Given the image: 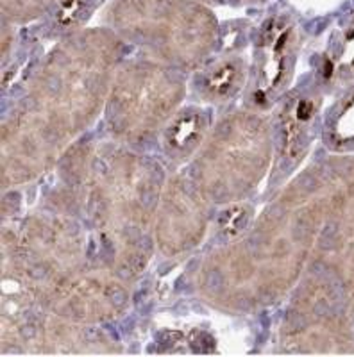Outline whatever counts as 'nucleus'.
<instances>
[{
    "label": "nucleus",
    "mask_w": 354,
    "mask_h": 357,
    "mask_svg": "<svg viewBox=\"0 0 354 357\" xmlns=\"http://www.w3.org/2000/svg\"><path fill=\"white\" fill-rule=\"evenodd\" d=\"M115 22L136 45L175 61H199L213 45L215 22L191 0H124Z\"/></svg>",
    "instance_id": "obj_1"
},
{
    "label": "nucleus",
    "mask_w": 354,
    "mask_h": 357,
    "mask_svg": "<svg viewBox=\"0 0 354 357\" xmlns=\"http://www.w3.org/2000/svg\"><path fill=\"white\" fill-rule=\"evenodd\" d=\"M179 93L181 88L172 84L167 73L133 66L118 79L111 98L113 113H110V123L113 122L115 129L124 134L151 130L168 116Z\"/></svg>",
    "instance_id": "obj_2"
},
{
    "label": "nucleus",
    "mask_w": 354,
    "mask_h": 357,
    "mask_svg": "<svg viewBox=\"0 0 354 357\" xmlns=\"http://www.w3.org/2000/svg\"><path fill=\"white\" fill-rule=\"evenodd\" d=\"M292 52V29L285 20H272L265 25L260 41V66L253 98L258 104H269L279 91L288 70Z\"/></svg>",
    "instance_id": "obj_3"
},
{
    "label": "nucleus",
    "mask_w": 354,
    "mask_h": 357,
    "mask_svg": "<svg viewBox=\"0 0 354 357\" xmlns=\"http://www.w3.org/2000/svg\"><path fill=\"white\" fill-rule=\"evenodd\" d=\"M165 223L159 232H167V241L177 240V231H183L184 247H190V236L196 238V229L202 231V207L197 193L188 184H172L168 197L165 200Z\"/></svg>",
    "instance_id": "obj_4"
},
{
    "label": "nucleus",
    "mask_w": 354,
    "mask_h": 357,
    "mask_svg": "<svg viewBox=\"0 0 354 357\" xmlns=\"http://www.w3.org/2000/svg\"><path fill=\"white\" fill-rule=\"evenodd\" d=\"M204 118L197 111H186L174 118L167 129V151L175 158H184L202 138Z\"/></svg>",
    "instance_id": "obj_5"
},
{
    "label": "nucleus",
    "mask_w": 354,
    "mask_h": 357,
    "mask_svg": "<svg viewBox=\"0 0 354 357\" xmlns=\"http://www.w3.org/2000/svg\"><path fill=\"white\" fill-rule=\"evenodd\" d=\"M240 79V70L236 63H220L209 72L204 82V89L212 98H224L235 91L236 82Z\"/></svg>",
    "instance_id": "obj_6"
},
{
    "label": "nucleus",
    "mask_w": 354,
    "mask_h": 357,
    "mask_svg": "<svg viewBox=\"0 0 354 357\" xmlns=\"http://www.w3.org/2000/svg\"><path fill=\"white\" fill-rule=\"evenodd\" d=\"M52 2L56 0H4V11L9 13L8 17L24 20V18L33 17V13H36L38 9L41 11Z\"/></svg>",
    "instance_id": "obj_7"
},
{
    "label": "nucleus",
    "mask_w": 354,
    "mask_h": 357,
    "mask_svg": "<svg viewBox=\"0 0 354 357\" xmlns=\"http://www.w3.org/2000/svg\"><path fill=\"white\" fill-rule=\"evenodd\" d=\"M219 2H226V0H219ZM228 2H231V0H228ZM235 2H238V0H235Z\"/></svg>",
    "instance_id": "obj_8"
}]
</instances>
